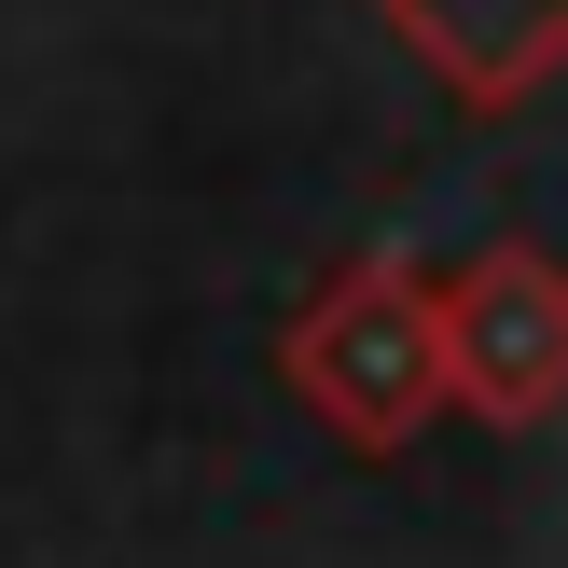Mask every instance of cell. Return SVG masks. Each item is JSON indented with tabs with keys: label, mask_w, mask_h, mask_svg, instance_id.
I'll return each mask as SVG.
<instances>
[{
	"label": "cell",
	"mask_w": 568,
	"mask_h": 568,
	"mask_svg": "<svg viewBox=\"0 0 568 568\" xmlns=\"http://www.w3.org/2000/svg\"><path fill=\"white\" fill-rule=\"evenodd\" d=\"M277 375L347 458H403L430 416H458V388H444V277L388 264V250L333 264L277 333Z\"/></svg>",
	"instance_id": "cell-1"
},
{
	"label": "cell",
	"mask_w": 568,
	"mask_h": 568,
	"mask_svg": "<svg viewBox=\"0 0 568 568\" xmlns=\"http://www.w3.org/2000/svg\"><path fill=\"white\" fill-rule=\"evenodd\" d=\"M444 388L486 430H541L568 403V264L555 250L499 236L444 277Z\"/></svg>",
	"instance_id": "cell-2"
},
{
	"label": "cell",
	"mask_w": 568,
	"mask_h": 568,
	"mask_svg": "<svg viewBox=\"0 0 568 568\" xmlns=\"http://www.w3.org/2000/svg\"><path fill=\"white\" fill-rule=\"evenodd\" d=\"M375 14L403 28V42L430 55V83L471 98V111H514V98H541L568 70V0H375Z\"/></svg>",
	"instance_id": "cell-3"
}]
</instances>
